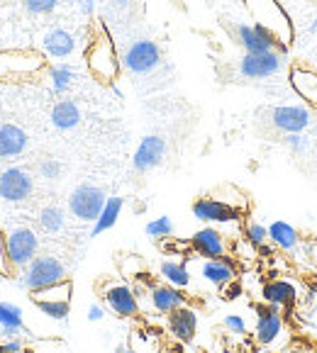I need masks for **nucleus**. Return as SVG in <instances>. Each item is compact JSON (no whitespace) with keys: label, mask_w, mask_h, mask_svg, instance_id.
<instances>
[{"label":"nucleus","mask_w":317,"mask_h":353,"mask_svg":"<svg viewBox=\"0 0 317 353\" xmlns=\"http://www.w3.org/2000/svg\"><path fill=\"white\" fill-rule=\"evenodd\" d=\"M42 68L44 57L32 49H3L0 52V81H27Z\"/></svg>","instance_id":"obj_1"},{"label":"nucleus","mask_w":317,"mask_h":353,"mask_svg":"<svg viewBox=\"0 0 317 353\" xmlns=\"http://www.w3.org/2000/svg\"><path fill=\"white\" fill-rule=\"evenodd\" d=\"M71 292L73 283L66 278V281L54 283V285L42 288V290H32L30 300L42 314L57 319V322H64L68 317V312H71Z\"/></svg>","instance_id":"obj_2"},{"label":"nucleus","mask_w":317,"mask_h":353,"mask_svg":"<svg viewBox=\"0 0 317 353\" xmlns=\"http://www.w3.org/2000/svg\"><path fill=\"white\" fill-rule=\"evenodd\" d=\"M86 61H88V68L100 83H115L117 78V71H120V59L115 54V47L110 42V37L105 32H100L88 47V54H86Z\"/></svg>","instance_id":"obj_3"},{"label":"nucleus","mask_w":317,"mask_h":353,"mask_svg":"<svg viewBox=\"0 0 317 353\" xmlns=\"http://www.w3.org/2000/svg\"><path fill=\"white\" fill-rule=\"evenodd\" d=\"M25 276H22V285L27 290H42V288H49L54 283L66 281V265L57 259V256H35V261L25 265Z\"/></svg>","instance_id":"obj_4"},{"label":"nucleus","mask_w":317,"mask_h":353,"mask_svg":"<svg viewBox=\"0 0 317 353\" xmlns=\"http://www.w3.org/2000/svg\"><path fill=\"white\" fill-rule=\"evenodd\" d=\"M120 63L135 76H144L162 66V49L151 39H137L125 49Z\"/></svg>","instance_id":"obj_5"},{"label":"nucleus","mask_w":317,"mask_h":353,"mask_svg":"<svg viewBox=\"0 0 317 353\" xmlns=\"http://www.w3.org/2000/svg\"><path fill=\"white\" fill-rule=\"evenodd\" d=\"M6 246L12 270H22L30 261H35L37 251H39V239L30 227H17L6 234Z\"/></svg>","instance_id":"obj_6"},{"label":"nucleus","mask_w":317,"mask_h":353,"mask_svg":"<svg viewBox=\"0 0 317 353\" xmlns=\"http://www.w3.org/2000/svg\"><path fill=\"white\" fill-rule=\"evenodd\" d=\"M105 200L108 198H105V192L100 190L98 185L84 183V185H78L76 190L71 192V198H68V210H71L73 217L81 219V222H95L98 214L103 212Z\"/></svg>","instance_id":"obj_7"},{"label":"nucleus","mask_w":317,"mask_h":353,"mask_svg":"<svg viewBox=\"0 0 317 353\" xmlns=\"http://www.w3.org/2000/svg\"><path fill=\"white\" fill-rule=\"evenodd\" d=\"M271 125L283 134H300L312 127V112L302 105H278L271 110Z\"/></svg>","instance_id":"obj_8"},{"label":"nucleus","mask_w":317,"mask_h":353,"mask_svg":"<svg viewBox=\"0 0 317 353\" xmlns=\"http://www.w3.org/2000/svg\"><path fill=\"white\" fill-rule=\"evenodd\" d=\"M32 190H35V181L25 168L12 166L0 173V198L6 203H25Z\"/></svg>","instance_id":"obj_9"},{"label":"nucleus","mask_w":317,"mask_h":353,"mask_svg":"<svg viewBox=\"0 0 317 353\" xmlns=\"http://www.w3.org/2000/svg\"><path fill=\"white\" fill-rule=\"evenodd\" d=\"M193 217L208 224H229V222H237L242 217V212L240 208H234V205L224 203V200L198 198L193 203Z\"/></svg>","instance_id":"obj_10"},{"label":"nucleus","mask_w":317,"mask_h":353,"mask_svg":"<svg viewBox=\"0 0 317 353\" xmlns=\"http://www.w3.org/2000/svg\"><path fill=\"white\" fill-rule=\"evenodd\" d=\"M283 63H286V59L278 49L264 54H244L240 61V73L244 78H269L281 71Z\"/></svg>","instance_id":"obj_11"},{"label":"nucleus","mask_w":317,"mask_h":353,"mask_svg":"<svg viewBox=\"0 0 317 353\" xmlns=\"http://www.w3.org/2000/svg\"><path fill=\"white\" fill-rule=\"evenodd\" d=\"M166 156V141L159 134H149L140 141L135 156H132V166H135L137 173H149L151 168H156L164 161Z\"/></svg>","instance_id":"obj_12"},{"label":"nucleus","mask_w":317,"mask_h":353,"mask_svg":"<svg viewBox=\"0 0 317 353\" xmlns=\"http://www.w3.org/2000/svg\"><path fill=\"white\" fill-rule=\"evenodd\" d=\"M103 300L117 317H137L140 314V302H137L135 288L125 283H113L103 290Z\"/></svg>","instance_id":"obj_13"},{"label":"nucleus","mask_w":317,"mask_h":353,"mask_svg":"<svg viewBox=\"0 0 317 353\" xmlns=\"http://www.w3.org/2000/svg\"><path fill=\"white\" fill-rule=\"evenodd\" d=\"M234 34L247 54H264L276 49V37L264 25H237Z\"/></svg>","instance_id":"obj_14"},{"label":"nucleus","mask_w":317,"mask_h":353,"mask_svg":"<svg viewBox=\"0 0 317 353\" xmlns=\"http://www.w3.org/2000/svg\"><path fill=\"white\" fill-rule=\"evenodd\" d=\"M166 327H169V334H171L178 343H191L198 332V312L188 305L178 307V310H173L171 314H169Z\"/></svg>","instance_id":"obj_15"},{"label":"nucleus","mask_w":317,"mask_h":353,"mask_svg":"<svg viewBox=\"0 0 317 353\" xmlns=\"http://www.w3.org/2000/svg\"><path fill=\"white\" fill-rule=\"evenodd\" d=\"M191 249L195 251L198 256H203V259H220V256H224V251H227L224 234L215 227L198 229L191 236Z\"/></svg>","instance_id":"obj_16"},{"label":"nucleus","mask_w":317,"mask_h":353,"mask_svg":"<svg viewBox=\"0 0 317 353\" xmlns=\"http://www.w3.org/2000/svg\"><path fill=\"white\" fill-rule=\"evenodd\" d=\"M256 312H259V317H256L254 336L261 346H271L276 339L281 336V329H283L281 312H278V307H273V305L259 307Z\"/></svg>","instance_id":"obj_17"},{"label":"nucleus","mask_w":317,"mask_h":353,"mask_svg":"<svg viewBox=\"0 0 317 353\" xmlns=\"http://www.w3.org/2000/svg\"><path fill=\"white\" fill-rule=\"evenodd\" d=\"M149 300H151V307H154L159 314H171L173 310L188 305L186 292H183L181 288L169 285V283H164V285H151Z\"/></svg>","instance_id":"obj_18"},{"label":"nucleus","mask_w":317,"mask_h":353,"mask_svg":"<svg viewBox=\"0 0 317 353\" xmlns=\"http://www.w3.org/2000/svg\"><path fill=\"white\" fill-rule=\"evenodd\" d=\"M200 276L215 288H224L234 281L237 276V268H234V261L227 256H220V259H205L200 263Z\"/></svg>","instance_id":"obj_19"},{"label":"nucleus","mask_w":317,"mask_h":353,"mask_svg":"<svg viewBox=\"0 0 317 353\" xmlns=\"http://www.w3.org/2000/svg\"><path fill=\"white\" fill-rule=\"evenodd\" d=\"M27 146H30V137H27V132L22 127L12 125V122L0 125V156L3 159L25 154Z\"/></svg>","instance_id":"obj_20"},{"label":"nucleus","mask_w":317,"mask_h":353,"mask_svg":"<svg viewBox=\"0 0 317 353\" xmlns=\"http://www.w3.org/2000/svg\"><path fill=\"white\" fill-rule=\"evenodd\" d=\"M42 47L52 59H66V57H71L73 49H76V39H73L71 32H66L64 27H54V30H49L47 34H44Z\"/></svg>","instance_id":"obj_21"},{"label":"nucleus","mask_w":317,"mask_h":353,"mask_svg":"<svg viewBox=\"0 0 317 353\" xmlns=\"http://www.w3.org/2000/svg\"><path fill=\"white\" fill-rule=\"evenodd\" d=\"M261 297H264L266 305H273V307H291L298 297V290L291 281H269L261 290Z\"/></svg>","instance_id":"obj_22"},{"label":"nucleus","mask_w":317,"mask_h":353,"mask_svg":"<svg viewBox=\"0 0 317 353\" xmlns=\"http://www.w3.org/2000/svg\"><path fill=\"white\" fill-rule=\"evenodd\" d=\"M291 85L302 100L310 105H317V73L305 66L291 68Z\"/></svg>","instance_id":"obj_23"},{"label":"nucleus","mask_w":317,"mask_h":353,"mask_svg":"<svg viewBox=\"0 0 317 353\" xmlns=\"http://www.w3.org/2000/svg\"><path fill=\"white\" fill-rule=\"evenodd\" d=\"M266 229H269L271 244L278 246V249H283V251H293L298 246V241H300L298 229L293 227V224L283 222V219H276V222H271Z\"/></svg>","instance_id":"obj_24"},{"label":"nucleus","mask_w":317,"mask_h":353,"mask_svg":"<svg viewBox=\"0 0 317 353\" xmlns=\"http://www.w3.org/2000/svg\"><path fill=\"white\" fill-rule=\"evenodd\" d=\"M52 125L57 130H73L81 125V108L73 100H59L52 110Z\"/></svg>","instance_id":"obj_25"},{"label":"nucleus","mask_w":317,"mask_h":353,"mask_svg":"<svg viewBox=\"0 0 317 353\" xmlns=\"http://www.w3.org/2000/svg\"><path fill=\"white\" fill-rule=\"evenodd\" d=\"M0 332L10 336H20L25 332V319H22V310L12 302L0 300Z\"/></svg>","instance_id":"obj_26"},{"label":"nucleus","mask_w":317,"mask_h":353,"mask_svg":"<svg viewBox=\"0 0 317 353\" xmlns=\"http://www.w3.org/2000/svg\"><path fill=\"white\" fill-rule=\"evenodd\" d=\"M122 208H125V200L122 198H108L105 200V208H103V212L98 214V219L93 222V232H90V236H100L103 232L113 229L115 224H117V219H120Z\"/></svg>","instance_id":"obj_27"},{"label":"nucleus","mask_w":317,"mask_h":353,"mask_svg":"<svg viewBox=\"0 0 317 353\" xmlns=\"http://www.w3.org/2000/svg\"><path fill=\"white\" fill-rule=\"evenodd\" d=\"M159 276L164 278V283L173 288H188L191 285V270L183 261H162L159 265Z\"/></svg>","instance_id":"obj_28"},{"label":"nucleus","mask_w":317,"mask_h":353,"mask_svg":"<svg viewBox=\"0 0 317 353\" xmlns=\"http://www.w3.org/2000/svg\"><path fill=\"white\" fill-rule=\"evenodd\" d=\"M49 81H52L54 93L64 95L73 85V81H76V73H73V68L66 66V63H57V66L49 68Z\"/></svg>","instance_id":"obj_29"},{"label":"nucleus","mask_w":317,"mask_h":353,"mask_svg":"<svg viewBox=\"0 0 317 353\" xmlns=\"http://www.w3.org/2000/svg\"><path fill=\"white\" fill-rule=\"evenodd\" d=\"M64 219H66L64 217V210L57 208V205H49V208H44L42 212H39V227L47 234H57V232H61Z\"/></svg>","instance_id":"obj_30"},{"label":"nucleus","mask_w":317,"mask_h":353,"mask_svg":"<svg viewBox=\"0 0 317 353\" xmlns=\"http://www.w3.org/2000/svg\"><path fill=\"white\" fill-rule=\"evenodd\" d=\"M144 232H146V236H151V239H169L173 234V222H171V217H156V219H151L149 224L144 227Z\"/></svg>","instance_id":"obj_31"},{"label":"nucleus","mask_w":317,"mask_h":353,"mask_svg":"<svg viewBox=\"0 0 317 353\" xmlns=\"http://www.w3.org/2000/svg\"><path fill=\"white\" fill-rule=\"evenodd\" d=\"M244 236H247V241H249L251 246L261 249V246L269 241V229H266L264 224H259V222H249L244 227Z\"/></svg>","instance_id":"obj_32"},{"label":"nucleus","mask_w":317,"mask_h":353,"mask_svg":"<svg viewBox=\"0 0 317 353\" xmlns=\"http://www.w3.org/2000/svg\"><path fill=\"white\" fill-rule=\"evenodd\" d=\"M59 6V0H25V10L32 15H49Z\"/></svg>","instance_id":"obj_33"},{"label":"nucleus","mask_w":317,"mask_h":353,"mask_svg":"<svg viewBox=\"0 0 317 353\" xmlns=\"http://www.w3.org/2000/svg\"><path fill=\"white\" fill-rule=\"evenodd\" d=\"M61 171H64V166L57 161V159H44V161L39 163V176L47 178V181H59V178H61Z\"/></svg>","instance_id":"obj_34"},{"label":"nucleus","mask_w":317,"mask_h":353,"mask_svg":"<svg viewBox=\"0 0 317 353\" xmlns=\"http://www.w3.org/2000/svg\"><path fill=\"white\" fill-rule=\"evenodd\" d=\"M0 278H12V265L8 261V246L3 232H0Z\"/></svg>","instance_id":"obj_35"},{"label":"nucleus","mask_w":317,"mask_h":353,"mask_svg":"<svg viewBox=\"0 0 317 353\" xmlns=\"http://www.w3.org/2000/svg\"><path fill=\"white\" fill-rule=\"evenodd\" d=\"M222 324H224V329H227L229 334H237V336L247 334V322L240 317V314H227Z\"/></svg>","instance_id":"obj_36"},{"label":"nucleus","mask_w":317,"mask_h":353,"mask_svg":"<svg viewBox=\"0 0 317 353\" xmlns=\"http://www.w3.org/2000/svg\"><path fill=\"white\" fill-rule=\"evenodd\" d=\"M22 348H25V343L20 336H10L0 343V353H22Z\"/></svg>","instance_id":"obj_37"},{"label":"nucleus","mask_w":317,"mask_h":353,"mask_svg":"<svg viewBox=\"0 0 317 353\" xmlns=\"http://www.w3.org/2000/svg\"><path fill=\"white\" fill-rule=\"evenodd\" d=\"M286 144L291 146V149L296 151V154H302V151L307 149V141L302 139L300 134H286Z\"/></svg>","instance_id":"obj_38"},{"label":"nucleus","mask_w":317,"mask_h":353,"mask_svg":"<svg viewBox=\"0 0 317 353\" xmlns=\"http://www.w3.org/2000/svg\"><path fill=\"white\" fill-rule=\"evenodd\" d=\"M105 317V310L100 305H90L88 307V322H100Z\"/></svg>","instance_id":"obj_39"},{"label":"nucleus","mask_w":317,"mask_h":353,"mask_svg":"<svg viewBox=\"0 0 317 353\" xmlns=\"http://www.w3.org/2000/svg\"><path fill=\"white\" fill-rule=\"evenodd\" d=\"M78 8H81V12H86V15H93V10H95L93 0H81V3H78Z\"/></svg>","instance_id":"obj_40"},{"label":"nucleus","mask_w":317,"mask_h":353,"mask_svg":"<svg viewBox=\"0 0 317 353\" xmlns=\"http://www.w3.org/2000/svg\"><path fill=\"white\" fill-rule=\"evenodd\" d=\"M115 3V8H127L130 6V0H113Z\"/></svg>","instance_id":"obj_41"},{"label":"nucleus","mask_w":317,"mask_h":353,"mask_svg":"<svg viewBox=\"0 0 317 353\" xmlns=\"http://www.w3.org/2000/svg\"><path fill=\"white\" fill-rule=\"evenodd\" d=\"M68 6H78V3H81V0H66Z\"/></svg>","instance_id":"obj_42"}]
</instances>
